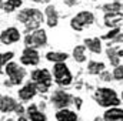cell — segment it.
<instances>
[{"label": "cell", "instance_id": "1", "mask_svg": "<svg viewBox=\"0 0 123 121\" xmlns=\"http://www.w3.org/2000/svg\"><path fill=\"white\" fill-rule=\"evenodd\" d=\"M19 20L25 23L29 30H36L40 26V23L43 22V16L36 9H26L19 13Z\"/></svg>", "mask_w": 123, "mask_h": 121}, {"label": "cell", "instance_id": "2", "mask_svg": "<svg viewBox=\"0 0 123 121\" xmlns=\"http://www.w3.org/2000/svg\"><path fill=\"white\" fill-rule=\"evenodd\" d=\"M94 98L97 100V103L103 107H116L120 104V100L116 95V91L112 88H99L94 94Z\"/></svg>", "mask_w": 123, "mask_h": 121}, {"label": "cell", "instance_id": "3", "mask_svg": "<svg viewBox=\"0 0 123 121\" xmlns=\"http://www.w3.org/2000/svg\"><path fill=\"white\" fill-rule=\"evenodd\" d=\"M31 78H33L34 83H36V88H37V91L46 93V91L49 90L52 77H50V73H49L47 70L43 68V70H36V71H33Z\"/></svg>", "mask_w": 123, "mask_h": 121}, {"label": "cell", "instance_id": "4", "mask_svg": "<svg viewBox=\"0 0 123 121\" xmlns=\"http://www.w3.org/2000/svg\"><path fill=\"white\" fill-rule=\"evenodd\" d=\"M55 78L60 86H69L72 81V74L69 71V68L63 64V63H57L55 66Z\"/></svg>", "mask_w": 123, "mask_h": 121}, {"label": "cell", "instance_id": "5", "mask_svg": "<svg viewBox=\"0 0 123 121\" xmlns=\"http://www.w3.org/2000/svg\"><path fill=\"white\" fill-rule=\"evenodd\" d=\"M6 73H7V76L10 77V80H12L13 84L22 83V81H23V77H25V74H26V71H25L22 67H19L17 64H14V63H10V64L6 66Z\"/></svg>", "mask_w": 123, "mask_h": 121}, {"label": "cell", "instance_id": "6", "mask_svg": "<svg viewBox=\"0 0 123 121\" xmlns=\"http://www.w3.org/2000/svg\"><path fill=\"white\" fill-rule=\"evenodd\" d=\"M90 23H93V14L90 11H82L72 20V27L74 30L80 31L86 24H90Z\"/></svg>", "mask_w": 123, "mask_h": 121}, {"label": "cell", "instance_id": "7", "mask_svg": "<svg viewBox=\"0 0 123 121\" xmlns=\"http://www.w3.org/2000/svg\"><path fill=\"white\" fill-rule=\"evenodd\" d=\"M44 44H46V33L43 30H37L26 37V46L29 47H39Z\"/></svg>", "mask_w": 123, "mask_h": 121}, {"label": "cell", "instance_id": "8", "mask_svg": "<svg viewBox=\"0 0 123 121\" xmlns=\"http://www.w3.org/2000/svg\"><path fill=\"white\" fill-rule=\"evenodd\" d=\"M19 38H20L19 30L14 29V27H10V29L4 30L3 33H1V36H0V40H1V43H4V44L14 43V41H17Z\"/></svg>", "mask_w": 123, "mask_h": 121}, {"label": "cell", "instance_id": "9", "mask_svg": "<svg viewBox=\"0 0 123 121\" xmlns=\"http://www.w3.org/2000/svg\"><path fill=\"white\" fill-rule=\"evenodd\" d=\"M22 63L23 64H27V66H36L39 63V54L36 50H33L30 47H27L25 51H23V56H22Z\"/></svg>", "mask_w": 123, "mask_h": 121}, {"label": "cell", "instance_id": "10", "mask_svg": "<svg viewBox=\"0 0 123 121\" xmlns=\"http://www.w3.org/2000/svg\"><path fill=\"white\" fill-rule=\"evenodd\" d=\"M52 101L55 104V107L57 108H64L69 103H70V97L64 93V91H56L52 97Z\"/></svg>", "mask_w": 123, "mask_h": 121}, {"label": "cell", "instance_id": "11", "mask_svg": "<svg viewBox=\"0 0 123 121\" xmlns=\"http://www.w3.org/2000/svg\"><path fill=\"white\" fill-rule=\"evenodd\" d=\"M37 93V88H36V84H27L25 86L22 90H19V95L22 100H30L36 95Z\"/></svg>", "mask_w": 123, "mask_h": 121}, {"label": "cell", "instance_id": "12", "mask_svg": "<svg viewBox=\"0 0 123 121\" xmlns=\"http://www.w3.org/2000/svg\"><path fill=\"white\" fill-rule=\"evenodd\" d=\"M105 121H123V110L112 108L105 113Z\"/></svg>", "mask_w": 123, "mask_h": 121}, {"label": "cell", "instance_id": "13", "mask_svg": "<svg viewBox=\"0 0 123 121\" xmlns=\"http://www.w3.org/2000/svg\"><path fill=\"white\" fill-rule=\"evenodd\" d=\"M16 107H17V104L12 97H3V100L0 103V110L3 113H10V111L16 110Z\"/></svg>", "mask_w": 123, "mask_h": 121}, {"label": "cell", "instance_id": "14", "mask_svg": "<svg viewBox=\"0 0 123 121\" xmlns=\"http://www.w3.org/2000/svg\"><path fill=\"white\" fill-rule=\"evenodd\" d=\"M57 121H77V116L70 110H60L56 114Z\"/></svg>", "mask_w": 123, "mask_h": 121}, {"label": "cell", "instance_id": "15", "mask_svg": "<svg viewBox=\"0 0 123 121\" xmlns=\"http://www.w3.org/2000/svg\"><path fill=\"white\" fill-rule=\"evenodd\" d=\"M122 20V13H106L105 16V24L109 26V27H113L117 24V22Z\"/></svg>", "mask_w": 123, "mask_h": 121}, {"label": "cell", "instance_id": "16", "mask_svg": "<svg viewBox=\"0 0 123 121\" xmlns=\"http://www.w3.org/2000/svg\"><path fill=\"white\" fill-rule=\"evenodd\" d=\"M46 14H47V24L50 27H55L57 24V13H56V9L53 6H49L46 9Z\"/></svg>", "mask_w": 123, "mask_h": 121}, {"label": "cell", "instance_id": "17", "mask_svg": "<svg viewBox=\"0 0 123 121\" xmlns=\"http://www.w3.org/2000/svg\"><path fill=\"white\" fill-rule=\"evenodd\" d=\"M27 113H29V117H30L31 121H46V116L39 113L36 110V105H30L27 108Z\"/></svg>", "mask_w": 123, "mask_h": 121}, {"label": "cell", "instance_id": "18", "mask_svg": "<svg viewBox=\"0 0 123 121\" xmlns=\"http://www.w3.org/2000/svg\"><path fill=\"white\" fill-rule=\"evenodd\" d=\"M86 46L92 50L93 53H100L102 47H100V40L99 38H86Z\"/></svg>", "mask_w": 123, "mask_h": 121}, {"label": "cell", "instance_id": "19", "mask_svg": "<svg viewBox=\"0 0 123 121\" xmlns=\"http://www.w3.org/2000/svg\"><path fill=\"white\" fill-rule=\"evenodd\" d=\"M47 60L49 61H55V63H62L67 59V54L66 53H49L47 56Z\"/></svg>", "mask_w": 123, "mask_h": 121}, {"label": "cell", "instance_id": "20", "mask_svg": "<svg viewBox=\"0 0 123 121\" xmlns=\"http://www.w3.org/2000/svg\"><path fill=\"white\" fill-rule=\"evenodd\" d=\"M85 46H77L74 50H73V56H74V59L79 61V63H83V61L86 60V57H85Z\"/></svg>", "mask_w": 123, "mask_h": 121}, {"label": "cell", "instance_id": "21", "mask_svg": "<svg viewBox=\"0 0 123 121\" xmlns=\"http://www.w3.org/2000/svg\"><path fill=\"white\" fill-rule=\"evenodd\" d=\"M22 4V0H7L4 4H3V9L6 10V11H12V10H14L16 7H19Z\"/></svg>", "mask_w": 123, "mask_h": 121}, {"label": "cell", "instance_id": "22", "mask_svg": "<svg viewBox=\"0 0 123 121\" xmlns=\"http://www.w3.org/2000/svg\"><path fill=\"white\" fill-rule=\"evenodd\" d=\"M89 73H92V74H99V71H102L103 68H105V64L103 63H89Z\"/></svg>", "mask_w": 123, "mask_h": 121}, {"label": "cell", "instance_id": "23", "mask_svg": "<svg viewBox=\"0 0 123 121\" xmlns=\"http://www.w3.org/2000/svg\"><path fill=\"white\" fill-rule=\"evenodd\" d=\"M107 56H109V59H110V63H112L115 67L119 66V54L116 53L115 49H109V50H107Z\"/></svg>", "mask_w": 123, "mask_h": 121}, {"label": "cell", "instance_id": "24", "mask_svg": "<svg viewBox=\"0 0 123 121\" xmlns=\"http://www.w3.org/2000/svg\"><path fill=\"white\" fill-rule=\"evenodd\" d=\"M107 13H117V11H120V9H122V4L120 3H112V4H106L105 7H103Z\"/></svg>", "mask_w": 123, "mask_h": 121}, {"label": "cell", "instance_id": "25", "mask_svg": "<svg viewBox=\"0 0 123 121\" xmlns=\"http://www.w3.org/2000/svg\"><path fill=\"white\" fill-rule=\"evenodd\" d=\"M13 57V53L12 51H9V53H3V54H0V67L1 66H4L7 61L10 60Z\"/></svg>", "mask_w": 123, "mask_h": 121}, {"label": "cell", "instance_id": "26", "mask_svg": "<svg viewBox=\"0 0 123 121\" xmlns=\"http://www.w3.org/2000/svg\"><path fill=\"white\" fill-rule=\"evenodd\" d=\"M113 77L116 80H123V66H117L115 73H113Z\"/></svg>", "mask_w": 123, "mask_h": 121}, {"label": "cell", "instance_id": "27", "mask_svg": "<svg viewBox=\"0 0 123 121\" xmlns=\"http://www.w3.org/2000/svg\"><path fill=\"white\" fill-rule=\"evenodd\" d=\"M116 34H119V29H115V30L109 31L107 34L103 36V38H113V37H116Z\"/></svg>", "mask_w": 123, "mask_h": 121}, {"label": "cell", "instance_id": "28", "mask_svg": "<svg viewBox=\"0 0 123 121\" xmlns=\"http://www.w3.org/2000/svg\"><path fill=\"white\" fill-rule=\"evenodd\" d=\"M100 78H102L103 81H110V80H112V74H110V73H107V71H105V73L100 76Z\"/></svg>", "mask_w": 123, "mask_h": 121}, {"label": "cell", "instance_id": "29", "mask_svg": "<svg viewBox=\"0 0 123 121\" xmlns=\"http://www.w3.org/2000/svg\"><path fill=\"white\" fill-rule=\"evenodd\" d=\"M64 3H66L67 6H73V4L77 3V0H64Z\"/></svg>", "mask_w": 123, "mask_h": 121}, {"label": "cell", "instance_id": "30", "mask_svg": "<svg viewBox=\"0 0 123 121\" xmlns=\"http://www.w3.org/2000/svg\"><path fill=\"white\" fill-rule=\"evenodd\" d=\"M16 113H17V114H22V113H23V107H22V105L16 107Z\"/></svg>", "mask_w": 123, "mask_h": 121}, {"label": "cell", "instance_id": "31", "mask_svg": "<svg viewBox=\"0 0 123 121\" xmlns=\"http://www.w3.org/2000/svg\"><path fill=\"white\" fill-rule=\"evenodd\" d=\"M19 121H27V120H26V118H23V117H22V118H19Z\"/></svg>", "mask_w": 123, "mask_h": 121}, {"label": "cell", "instance_id": "32", "mask_svg": "<svg viewBox=\"0 0 123 121\" xmlns=\"http://www.w3.org/2000/svg\"><path fill=\"white\" fill-rule=\"evenodd\" d=\"M34 1H39V3H40V1H44V0H34Z\"/></svg>", "mask_w": 123, "mask_h": 121}, {"label": "cell", "instance_id": "33", "mask_svg": "<svg viewBox=\"0 0 123 121\" xmlns=\"http://www.w3.org/2000/svg\"><path fill=\"white\" fill-rule=\"evenodd\" d=\"M94 121H102V120H100V118H96V120H94Z\"/></svg>", "mask_w": 123, "mask_h": 121}, {"label": "cell", "instance_id": "34", "mask_svg": "<svg viewBox=\"0 0 123 121\" xmlns=\"http://www.w3.org/2000/svg\"><path fill=\"white\" fill-rule=\"evenodd\" d=\"M1 100H3V98H1V97H0V103H1Z\"/></svg>", "mask_w": 123, "mask_h": 121}, {"label": "cell", "instance_id": "35", "mask_svg": "<svg viewBox=\"0 0 123 121\" xmlns=\"http://www.w3.org/2000/svg\"><path fill=\"white\" fill-rule=\"evenodd\" d=\"M122 100H123V91H122Z\"/></svg>", "mask_w": 123, "mask_h": 121}, {"label": "cell", "instance_id": "36", "mask_svg": "<svg viewBox=\"0 0 123 121\" xmlns=\"http://www.w3.org/2000/svg\"><path fill=\"white\" fill-rule=\"evenodd\" d=\"M44 1H47V0H44Z\"/></svg>", "mask_w": 123, "mask_h": 121}, {"label": "cell", "instance_id": "37", "mask_svg": "<svg viewBox=\"0 0 123 121\" xmlns=\"http://www.w3.org/2000/svg\"><path fill=\"white\" fill-rule=\"evenodd\" d=\"M0 3H1V0H0Z\"/></svg>", "mask_w": 123, "mask_h": 121}, {"label": "cell", "instance_id": "38", "mask_svg": "<svg viewBox=\"0 0 123 121\" xmlns=\"http://www.w3.org/2000/svg\"><path fill=\"white\" fill-rule=\"evenodd\" d=\"M9 121H12V120H9Z\"/></svg>", "mask_w": 123, "mask_h": 121}]
</instances>
